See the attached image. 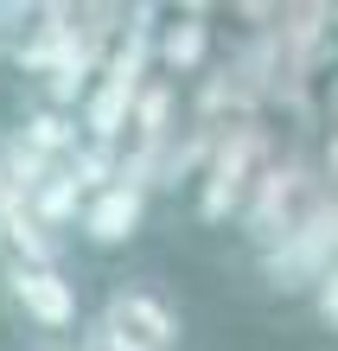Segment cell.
<instances>
[{
    "instance_id": "obj_3",
    "label": "cell",
    "mask_w": 338,
    "mask_h": 351,
    "mask_svg": "<svg viewBox=\"0 0 338 351\" xmlns=\"http://www.w3.org/2000/svg\"><path fill=\"white\" fill-rule=\"evenodd\" d=\"M0 281H7V300L26 313V326H38L45 339L77 332L83 306H77V281L64 275V268H19V262H7Z\"/></svg>"
},
{
    "instance_id": "obj_7",
    "label": "cell",
    "mask_w": 338,
    "mask_h": 351,
    "mask_svg": "<svg viewBox=\"0 0 338 351\" xmlns=\"http://www.w3.org/2000/svg\"><path fill=\"white\" fill-rule=\"evenodd\" d=\"M0 250H7L19 268H58L64 262V237L45 230V223L32 217V204H26V211H13L7 223H0Z\"/></svg>"
},
{
    "instance_id": "obj_9",
    "label": "cell",
    "mask_w": 338,
    "mask_h": 351,
    "mask_svg": "<svg viewBox=\"0 0 338 351\" xmlns=\"http://www.w3.org/2000/svg\"><path fill=\"white\" fill-rule=\"evenodd\" d=\"M83 204H90V198H83V185H77L71 167H64V173L45 185V192L32 198V217L45 223V230H71V223H83Z\"/></svg>"
},
{
    "instance_id": "obj_1",
    "label": "cell",
    "mask_w": 338,
    "mask_h": 351,
    "mask_svg": "<svg viewBox=\"0 0 338 351\" xmlns=\"http://www.w3.org/2000/svg\"><path fill=\"white\" fill-rule=\"evenodd\" d=\"M262 154H268V128L256 115L237 121V128H224L217 154H210V167L198 179V223H224L230 211H243L249 192H256V179L268 173Z\"/></svg>"
},
{
    "instance_id": "obj_11",
    "label": "cell",
    "mask_w": 338,
    "mask_h": 351,
    "mask_svg": "<svg viewBox=\"0 0 338 351\" xmlns=\"http://www.w3.org/2000/svg\"><path fill=\"white\" fill-rule=\"evenodd\" d=\"M13 211H26V192H19V185L7 179V167H0V223H7Z\"/></svg>"
},
{
    "instance_id": "obj_6",
    "label": "cell",
    "mask_w": 338,
    "mask_h": 351,
    "mask_svg": "<svg viewBox=\"0 0 338 351\" xmlns=\"http://www.w3.org/2000/svg\"><path fill=\"white\" fill-rule=\"evenodd\" d=\"M19 141H26V147H38L45 160H58V167H71L77 147H83L90 134H83V121H77V115L51 109V102H32V109L19 115Z\"/></svg>"
},
{
    "instance_id": "obj_10",
    "label": "cell",
    "mask_w": 338,
    "mask_h": 351,
    "mask_svg": "<svg viewBox=\"0 0 338 351\" xmlns=\"http://www.w3.org/2000/svg\"><path fill=\"white\" fill-rule=\"evenodd\" d=\"M313 313H319V326H332V332H338V262L326 268V281L313 287Z\"/></svg>"
},
{
    "instance_id": "obj_4",
    "label": "cell",
    "mask_w": 338,
    "mask_h": 351,
    "mask_svg": "<svg viewBox=\"0 0 338 351\" xmlns=\"http://www.w3.org/2000/svg\"><path fill=\"white\" fill-rule=\"evenodd\" d=\"M147 185H109V192H96L90 204H83V223H77V237L90 243V250H121V243H134L141 237V223H147Z\"/></svg>"
},
{
    "instance_id": "obj_8",
    "label": "cell",
    "mask_w": 338,
    "mask_h": 351,
    "mask_svg": "<svg viewBox=\"0 0 338 351\" xmlns=\"http://www.w3.org/2000/svg\"><path fill=\"white\" fill-rule=\"evenodd\" d=\"M0 167H7V179L19 185V192H26V204H32L38 192H45V185H51L58 173H64L58 160H45L38 147H26V141H19V128H7V134H0Z\"/></svg>"
},
{
    "instance_id": "obj_5",
    "label": "cell",
    "mask_w": 338,
    "mask_h": 351,
    "mask_svg": "<svg viewBox=\"0 0 338 351\" xmlns=\"http://www.w3.org/2000/svg\"><path fill=\"white\" fill-rule=\"evenodd\" d=\"M204 58H210V26H204V13H173L160 26V77H198L204 71Z\"/></svg>"
},
{
    "instance_id": "obj_2",
    "label": "cell",
    "mask_w": 338,
    "mask_h": 351,
    "mask_svg": "<svg viewBox=\"0 0 338 351\" xmlns=\"http://www.w3.org/2000/svg\"><path fill=\"white\" fill-rule=\"evenodd\" d=\"M109 332H121V339H134V345H147V351H179V306L160 294V287H147V281H121V287H109V300H102V313H96Z\"/></svg>"
}]
</instances>
